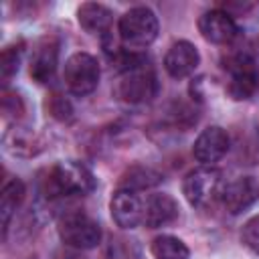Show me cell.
I'll return each mask as SVG.
<instances>
[{
    "mask_svg": "<svg viewBox=\"0 0 259 259\" xmlns=\"http://www.w3.org/2000/svg\"><path fill=\"white\" fill-rule=\"evenodd\" d=\"M160 182V174L152 168H146V166H134L130 168L121 180H119V188H127V190H146V188H152L154 184Z\"/></svg>",
    "mask_w": 259,
    "mask_h": 259,
    "instance_id": "18",
    "label": "cell"
},
{
    "mask_svg": "<svg viewBox=\"0 0 259 259\" xmlns=\"http://www.w3.org/2000/svg\"><path fill=\"white\" fill-rule=\"evenodd\" d=\"M257 198H259V182L253 176H239L223 184L221 190V202L231 214H239L247 210Z\"/></svg>",
    "mask_w": 259,
    "mask_h": 259,
    "instance_id": "9",
    "label": "cell"
},
{
    "mask_svg": "<svg viewBox=\"0 0 259 259\" xmlns=\"http://www.w3.org/2000/svg\"><path fill=\"white\" fill-rule=\"evenodd\" d=\"M59 237L73 249H93L101 241V227L83 212L65 214L59 221Z\"/></svg>",
    "mask_w": 259,
    "mask_h": 259,
    "instance_id": "6",
    "label": "cell"
},
{
    "mask_svg": "<svg viewBox=\"0 0 259 259\" xmlns=\"http://www.w3.org/2000/svg\"><path fill=\"white\" fill-rule=\"evenodd\" d=\"M158 83L154 69L136 57L127 59V65L123 67L121 79H119V95L127 103H142L150 101L156 95Z\"/></svg>",
    "mask_w": 259,
    "mask_h": 259,
    "instance_id": "3",
    "label": "cell"
},
{
    "mask_svg": "<svg viewBox=\"0 0 259 259\" xmlns=\"http://www.w3.org/2000/svg\"><path fill=\"white\" fill-rule=\"evenodd\" d=\"M18 65H20V49H16V47H8V49H4L2 59H0L2 79L6 81L8 77H12V75L18 71Z\"/></svg>",
    "mask_w": 259,
    "mask_h": 259,
    "instance_id": "20",
    "label": "cell"
},
{
    "mask_svg": "<svg viewBox=\"0 0 259 259\" xmlns=\"http://www.w3.org/2000/svg\"><path fill=\"white\" fill-rule=\"evenodd\" d=\"M152 255L154 259H190V251L174 235H160L152 241Z\"/></svg>",
    "mask_w": 259,
    "mask_h": 259,
    "instance_id": "17",
    "label": "cell"
},
{
    "mask_svg": "<svg viewBox=\"0 0 259 259\" xmlns=\"http://www.w3.org/2000/svg\"><path fill=\"white\" fill-rule=\"evenodd\" d=\"M24 192H26V190H24V184H22L18 178L10 180V182L2 188V196H0V214H2V227H4V231H6V227H8L10 219H12V214L16 212V208L22 204Z\"/></svg>",
    "mask_w": 259,
    "mask_h": 259,
    "instance_id": "16",
    "label": "cell"
},
{
    "mask_svg": "<svg viewBox=\"0 0 259 259\" xmlns=\"http://www.w3.org/2000/svg\"><path fill=\"white\" fill-rule=\"evenodd\" d=\"M198 30L212 45H231L239 36L235 18L225 10H208L198 18Z\"/></svg>",
    "mask_w": 259,
    "mask_h": 259,
    "instance_id": "8",
    "label": "cell"
},
{
    "mask_svg": "<svg viewBox=\"0 0 259 259\" xmlns=\"http://www.w3.org/2000/svg\"><path fill=\"white\" fill-rule=\"evenodd\" d=\"M59 63V45L55 38H42L38 47L34 49L32 61H30V77L38 83H47Z\"/></svg>",
    "mask_w": 259,
    "mask_h": 259,
    "instance_id": "14",
    "label": "cell"
},
{
    "mask_svg": "<svg viewBox=\"0 0 259 259\" xmlns=\"http://www.w3.org/2000/svg\"><path fill=\"white\" fill-rule=\"evenodd\" d=\"M221 172L212 166H200L196 170H190L182 180V194L192 206H208L217 198H221L223 190Z\"/></svg>",
    "mask_w": 259,
    "mask_h": 259,
    "instance_id": "4",
    "label": "cell"
},
{
    "mask_svg": "<svg viewBox=\"0 0 259 259\" xmlns=\"http://www.w3.org/2000/svg\"><path fill=\"white\" fill-rule=\"evenodd\" d=\"M99 63L89 53H75L67 59L63 69V79L69 91L77 97H85L95 91L99 83Z\"/></svg>",
    "mask_w": 259,
    "mask_h": 259,
    "instance_id": "5",
    "label": "cell"
},
{
    "mask_svg": "<svg viewBox=\"0 0 259 259\" xmlns=\"http://www.w3.org/2000/svg\"><path fill=\"white\" fill-rule=\"evenodd\" d=\"M158 18L154 14V10H150L148 6H136L130 8L117 24V32L119 38L125 47L132 49H144L148 45H152L158 36Z\"/></svg>",
    "mask_w": 259,
    "mask_h": 259,
    "instance_id": "2",
    "label": "cell"
},
{
    "mask_svg": "<svg viewBox=\"0 0 259 259\" xmlns=\"http://www.w3.org/2000/svg\"><path fill=\"white\" fill-rule=\"evenodd\" d=\"M241 239H243V243H245L247 249H251L255 255H259V214L251 217V219L243 225Z\"/></svg>",
    "mask_w": 259,
    "mask_h": 259,
    "instance_id": "19",
    "label": "cell"
},
{
    "mask_svg": "<svg viewBox=\"0 0 259 259\" xmlns=\"http://www.w3.org/2000/svg\"><path fill=\"white\" fill-rule=\"evenodd\" d=\"M231 73V79H229V95L237 101L241 99H247L255 93L257 85H259V75H257V69H255V61L241 53V55H235L229 59V63L225 65Z\"/></svg>",
    "mask_w": 259,
    "mask_h": 259,
    "instance_id": "7",
    "label": "cell"
},
{
    "mask_svg": "<svg viewBox=\"0 0 259 259\" xmlns=\"http://www.w3.org/2000/svg\"><path fill=\"white\" fill-rule=\"evenodd\" d=\"M77 20L81 28L89 34H105L111 28L113 22V12L97 2H85L77 10Z\"/></svg>",
    "mask_w": 259,
    "mask_h": 259,
    "instance_id": "15",
    "label": "cell"
},
{
    "mask_svg": "<svg viewBox=\"0 0 259 259\" xmlns=\"http://www.w3.org/2000/svg\"><path fill=\"white\" fill-rule=\"evenodd\" d=\"M178 217V204L170 194H152L144 202V223L148 229H158Z\"/></svg>",
    "mask_w": 259,
    "mask_h": 259,
    "instance_id": "13",
    "label": "cell"
},
{
    "mask_svg": "<svg viewBox=\"0 0 259 259\" xmlns=\"http://www.w3.org/2000/svg\"><path fill=\"white\" fill-rule=\"evenodd\" d=\"M200 63V55H198V49L188 42V40H178L174 42L166 57H164V69L170 77L174 79H184L188 77L190 73H194V69L198 67Z\"/></svg>",
    "mask_w": 259,
    "mask_h": 259,
    "instance_id": "12",
    "label": "cell"
},
{
    "mask_svg": "<svg viewBox=\"0 0 259 259\" xmlns=\"http://www.w3.org/2000/svg\"><path fill=\"white\" fill-rule=\"evenodd\" d=\"M93 174L79 162H59L45 178V192L49 198L87 194L93 188Z\"/></svg>",
    "mask_w": 259,
    "mask_h": 259,
    "instance_id": "1",
    "label": "cell"
},
{
    "mask_svg": "<svg viewBox=\"0 0 259 259\" xmlns=\"http://www.w3.org/2000/svg\"><path fill=\"white\" fill-rule=\"evenodd\" d=\"M229 152V136L221 125H210L198 134L192 146V156L200 166H214Z\"/></svg>",
    "mask_w": 259,
    "mask_h": 259,
    "instance_id": "10",
    "label": "cell"
},
{
    "mask_svg": "<svg viewBox=\"0 0 259 259\" xmlns=\"http://www.w3.org/2000/svg\"><path fill=\"white\" fill-rule=\"evenodd\" d=\"M111 219L121 229H136L144 223V202L138 192L127 188H117L109 202Z\"/></svg>",
    "mask_w": 259,
    "mask_h": 259,
    "instance_id": "11",
    "label": "cell"
}]
</instances>
